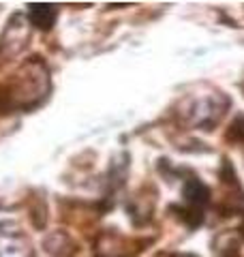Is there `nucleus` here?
<instances>
[{
	"label": "nucleus",
	"mask_w": 244,
	"mask_h": 257,
	"mask_svg": "<svg viewBox=\"0 0 244 257\" xmlns=\"http://www.w3.org/2000/svg\"><path fill=\"white\" fill-rule=\"evenodd\" d=\"M56 7L54 5H30V11H28V15H30V20L37 24L39 28H52V24H54V20H56Z\"/></svg>",
	"instance_id": "nucleus-1"
},
{
	"label": "nucleus",
	"mask_w": 244,
	"mask_h": 257,
	"mask_svg": "<svg viewBox=\"0 0 244 257\" xmlns=\"http://www.w3.org/2000/svg\"><path fill=\"white\" fill-rule=\"evenodd\" d=\"M242 231H244V225H242Z\"/></svg>",
	"instance_id": "nucleus-2"
}]
</instances>
